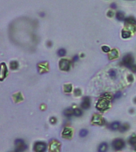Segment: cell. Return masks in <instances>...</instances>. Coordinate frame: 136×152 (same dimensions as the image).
Here are the masks:
<instances>
[{
    "label": "cell",
    "instance_id": "ba28073f",
    "mask_svg": "<svg viewBox=\"0 0 136 152\" xmlns=\"http://www.w3.org/2000/svg\"><path fill=\"white\" fill-rule=\"evenodd\" d=\"M92 121L93 124H98V125H103V124H104L105 123V120L102 117V116L99 114H95L94 116L92 117Z\"/></svg>",
    "mask_w": 136,
    "mask_h": 152
},
{
    "label": "cell",
    "instance_id": "484cf974",
    "mask_svg": "<svg viewBox=\"0 0 136 152\" xmlns=\"http://www.w3.org/2000/svg\"><path fill=\"white\" fill-rule=\"evenodd\" d=\"M108 74H109V76H110L111 78H115V77H116V71H115V70H113V69L110 70L109 72H108Z\"/></svg>",
    "mask_w": 136,
    "mask_h": 152
},
{
    "label": "cell",
    "instance_id": "ffe728a7",
    "mask_svg": "<svg viewBox=\"0 0 136 152\" xmlns=\"http://www.w3.org/2000/svg\"><path fill=\"white\" fill-rule=\"evenodd\" d=\"M10 67L11 70H16L18 67V63L17 61H11L10 63Z\"/></svg>",
    "mask_w": 136,
    "mask_h": 152
},
{
    "label": "cell",
    "instance_id": "d6986e66",
    "mask_svg": "<svg viewBox=\"0 0 136 152\" xmlns=\"http://www.w3.org/2000/svg\"><path fill=\"white\" fill-rule=\"evenodd\" d=\"M129 128H130V125H129L128 124H122V125L120 126V128H119V131H120L121 132H126V130H128Z\"/></svg>",
    "mask_w": 136,
    "mask_h": 152
},
{
    "label": "cell",
    "instance_id": "603a6c76",
    "mask_svg": "<svg viewBox=\"0 0 136 152\" xmlns=\"http://www.w3.org/2000/svg\"><path fill=\"white\" fill-rule=\"evenodd\" d=\"M57 54L59 56H64L65 55H66V50L64 48H60L57 51Z\"/></svg>",
    "mask_w": 136,
    "mask_h": 152
},
{
    "label": "cell",
    "instance_id": "4dcf8cb0",
    "mask_svg": "<svg viewBox=\"0 0 136 152\" xmlns=\"http://www.w3.org/2000/svg\"><path fill=\"white\" fill-rule=\"evenodd\" d=\"M50 123L53 124L57 123V119H56V117H51L50 118Z\"/></svg>",
    "mask_w": 136,
    "mask_h": 152
},
{
    "label": "cell",
    "instance_id": "30bf717a",
    "mask_svg": "<svg viewBox=\"0 0 136 152\" xmlns=\"http://www.w3.org/2000/svg\"><path fill=\"white\" fill-rule=\"evenodd\" d=\"M91 106V101L88 97H84L82 103H81V108L84 109H88Z\"/></svg>",
    "mask_w": 136,
    "mask_h": 152
},
{
    "label": "cell",
    "instance_id": "74e56055",
    "mask_svg": "<svg viewBox=\"0 0 136 152\" xmlns=\"http://www.w3.org/2000/svg\"><path fill=\"white\" fill-rule=\"evenodd\" d=\"M133 112H134V109H130V113H132Z\"/></svg>",
    "mask_w": 136,
    "mask_h": 152
},
{
    "label": "cell",
    "instance_id": "3957f363",
    "mask_svg": "<svg viewBox=\"0 0 136 152\" xmlns=\"http://www.w3.org/2000/svg\"><path fill=\"white\" fill-rule=\"evenodd\" d=\"M121 63L123 64V65L126 66V67L130 68V67L134 64V57H133V56L130 53L125 55V56L123 57V59H122V63Z\"/></svg>",
    "mask_w": 136,
    "mask_h": 152
},
{
    "label": "cell",
    "instance_id": "2e32d148",
    "mask_svg": "<svg viewBox=\"0 0 136 152\" xmlns=\"http://www.w3.org/2000/svg\"><path fill=\"white\" fill-rule=\"evenodd\" d=\"M62 136L64 138H69L72 136V130L69 128H64L62 132Z\"/></svg>",
    "mask_w": 136,
    "mask_h": 152
},
{
    "label": "cell",
    "instance_id": "d6a6232c",
    "mask_svg": "<svg viewBox=\"0 0 136 152\" xmlns=\"http://www.w3.org/2000/svg\"><path fill=\"white\" fill-rule=\"evenodd\" d=\"M73 62H76V61H78L79 60V56H74V57H73Z\"/></svg>",
    "mask_w": 136,
    "mask_h": 152
},
{
    "label": "cell",
    "instance_id": "6da1fadb",
    "mask_svg": "<svg viewBox=\"0 0 136 152\" xmlns=\"http://www.w3.org/2000/svg\"><path fill=\"white\" fill-rule=\"evenodd\" d=\"M110 103V96L108 94H103L100 100L98 101L96 108L100 112H104L109 107Z\"/></svg>",
    "mask_w": 136,
    "mask_h": 152
},
{
    "label": "cell",
    "instance_id": "f35d334b",
    "mask_svg": "<svg viewBox=\"0 0 136 152\" xmlns=\"http://www.w3.org/2000/svg\"><path fill=\"white\" fill-rule=\"evenodd\" d=\"M134 103H136V98H134Z\"/></svg>",
    "mask_w": 136,
    "mask_h": 152
},
{
    "label": "cell",
    "instance_id": "cb8c5ba5",
    "mask_svg": "<svg viewBox=\"0 0 136 152\" xmlns=\"http://www.w3.org/2000/svg\"><path fill=\"white\" fill-rule=\"evenodd\" d=\"M88 134V131L86 130V129H81V131H80V133H79V135L81 137H85L87 136Z\"/></svg>",
    "mask_w": 136,
    "mask_h": 152
},
{
    "label": "cell",
    "instance_id": "e575fe53",
    "mask_svg": "<svg viewBox=\"0 0 136 152\" xmlns=\"http://www.w3.org/2000/svg\"><path fill=\"white\" fill-rule=\"evenodd\" d=\"M111 8H112V9H116L117 8V6H116V4L115 3H111Z\"/></svg>",
    "mask_w": 136,
    "mask_h": 152
},
{
    "label": "cell",
    "instance_id": "9c48e42d",
    "mask_svg": "<svg viewBox=\"0 0 136 152\" xmlns=\"http://www.w3.org/2000/svg\"><path fill=\"white\" fill-rule=\"evenodd\" d=\"M50 151L51 152H59L60 151V143L57 140H53L50 142Z\"/></svg>",
    "mask_w": 136,
    "mask_h": 152
},
{
    "label": "cell",
    "instance_id": "d4e9b609",
    "mask_svg": "<svg viewBox=\"0 0 136 152\" xmlns=\"http://www.w3.org/2000/svg\"><path fill=\"white\" fill-rule=\"evenodd\" d=\"M82 115V111H81V109H74V116H76V117H81Z\"/></svg>",
    "mask_w": 136,
    "mask_h": 152
},
{
    "label": "cell",
    "instance_id": "5b68a950",
    "mask_svg": "<svg viewBox=\"0 0 136 152\" xmlns=\"http://www.w3.org/2000/svg\"><path fill=\"white\" fill-rule=\"evenodd\" d=\"M125 147V142L121 139H115L112 142V147L115 151H120Z\"/></svg>",
    "mask_w": 136,
    "mask_h": 152
},
{
    "label": "cell",
    "instance_id": "5bb4252c",
    "mask_svg": "<svg viewBox=\"0 0 136 152\" xmlns=\"http://www.w3.org/2000/svg\"><path fill=\"white\" fill-rule=\"evenodd\" d=\"M64 115L66 117H71L73 115H74V109L72 108H68L64 110Z\"/></svg>",
    "mask_w": 136,
    "mask_h": 152
},
{
    "label": "cell",
    "instance_id": "ab89813d",
    "mask_svg": "<svg viewBox=\"0 0 136 152\" xmlns=\"http://www.w3.org/2000/svg\"><path fill=\"white\" fill-rule=\"evenodd\" d=\"M134 147V150H135V151H136V146H135V147Z\"/></svg>",
    "mask_w": 136,
    "mask_h": 152
},
{
    "label": "cell",
    "instance_id": "8fae6325",
    "mask_svg": "<svg viewBox=\"0 0 136 152\" xmlns=\"http://www.w3.org/2000/svg\"><path fill=\"white\" fill-rule=\"evenodd\" d=\"M121 126V124L119 121H115L112 122L108 125V128L112 131H116V130H119V128Z\"/></svg>",
    "mask_w": 136,
    "mask_h": 152
},
{
    "label": "cell",
    "instance_id": "7c38bea8",
    "mask_svg": "<svg viewBox=\"0 0 136 152\" xmlns=\"http://www.w3.org/2000/svg\"><path fill=\"white\" fill-rule=\"evenodd\" d=\"M119 56V53H118V51L116 49H112L110 51V52L108 53V59L110 60H112V59H116Z\"/></svg>",
    "mask_w": 136,
    "mask_h": 152
},
{
    "label": "cell",
    "instance_id": "4fadbf2b",
    "mask_svg": "<svg viewBox=\"0 0 136 152\" xmlns=\"http://www.w3.org/2000/svg\"><path fill=\"white\" fill-rule=\"evenodd\" d=\"M107 149H108V144L107 143L104 142L100 144L98 147V152H107Z\"/></svg>",
    "mask_w": 136,
    "mask_h": 152
},
{
    "label": "cell",
    "instance_id": "ac0fdd59",
    "mask_svg": "<svg viewBox=\"0 0 136 152\" xmlns=\"http://www.w3.org/2000/svg\"><path fill=\"white\" fill-rule=\"evenodd\" d=\"M130 36H131V32L129 30L124 29V30H123V32H122V37L124 38V39L130 37Z\"/></svg>",
    "mask_w": 136,
    "mask_h": 152
},
{
    "label": "cell",
    "instance_id": "44dd1931",
    "mask_svg": "<svg viewBox=\"0 0 136 152\" xmlns=\"http://www.w3.org/2000/svg\"><path fill=\"white\" fill-rule=\"evenodd\" d=\"M129 144L130 145H132L133 147L136 146V136H131L129 139Z\"/></svg>",
    "mask_w": 136,
    "mask_h": 152
},
{
    "label": "cell",
    "instance_id": "277c9868",
    "mask_svg": "<svg viewBox=\"0 0 136 152\" xmlns=\"http://www.w3.org/2000/svg\"><path fill=\"white\" fill-rule=\"evenodd\" d=\"M15 152H22L27 148V146L25 144L24 140L22 139L16 140L15 142Z\"/></svg>",
    "mask_w": 136,
    "mask_h": 152
},
{
    "label": "cell",
    "instance_id": "8992f818",
    "mask_svg": "<svg viewBox=\"0 0 136 152\" xmlns=\"http://www.w3.org/2000/svg\"><path fill=\"white\" fill-rule=\"evenodd\" d=\"M47 145L44 142H37L34 146V151L35 152H45Z\"/></svg>",
    "mask_w": 136,
    "mask_h": 152
},
{
    "label": "cell",
    "instance_id": "f546056e",
    "mask_svg": "<svg viewBox=\"0 0 136 152\" xmlns=\"http://www.w3.org/2000/svg\"><path fill=\"white\" fill-rule=\"evenodd\" d=\"M121 96H122V93L121 92H117V93L115 94L114 96V99H118L119 98H121Z\"/></svg>",
    "mask_w": 136,
    "mask_h": 152
},
{
    "label": "cell",
    "instance_id": "52a82bcc",
    "mask_svg": "<svg viewBox=\"0 0 136 152\" xmlns=\"http://www.w3.org/2000/svg\"><path fill=\"white\" fill-rule=\"evenodd\" d=\"M59 67L62 71H69L70 69V61L66 59H60L59 62Z\"/></svg>",
    "mask_w": 136,
    "mask_h": 152
},
{
    "label": "cell",
    "instance_id": "f1b7e54d",
    "mask_svg": "<svg viewBox=\"0 0 136 152\" xmlns=\"http://www.w3.org/2000/svg\"><path fill=\"white\" fill-rule=\"evenodd\" d=\"M74 94L76 95V96L81 95V90H80V89H76V90H74Z\"/></svg>",
    "mask_w": 136,
    "mask_h": 152
},
{
    "label": "cell",
    "instance_id": "836d02e7",
    "mask_svg": "<svg viewBox=\"0 0 136 152\" xmlns=\"http://www.w3.org/2000/svg\"><path fill=\"white\" fill-rule=\"evenodd\" d=\"M113 15H114V13L112 12V11H108V12H107V16H108V17H112Z\"/></svg>",
    "mask_w": 136,
    "mask_h": 152
},
{
    "label": "cell",
    "instance_id": "d590c367",
    "mask_svg": "<svg viewBox=\"0 0 136 152\" xmlns=\"http://www.w3.org/2000/svg\"><path fill=\"white\" fill-rule=\"evenodd\" d=\"M47 46H48V47H51V46H52V42L48 41V42H47Z\"/></svg>",
    "mask_w": 136,
    "mask_h": 152
},
{
    "label": "cell",
    "instance_id": "1f68e13d",
    "mask_svg": "<svg viewBox=\"0 0 136 152\" xmlns=\"http://www.w3.org/2000/svg\"><path fill=\"white\" fill-rule=\"evenodd\" d=\"M127 80H128L130 82H133V81H134V77H133L132 75H128V76H127Z\"/></svg>",
    "mask_w": 136,
    "mask_h": 152
},
{
    "label": "cell",
    "instance_id": "4316f807",
    "mask_svg": "<svg viewBox=\"0 0 136 152\" xmlns=\"http://www.w3.org/2000/svg\"><path fill=\"white\" fill-rule=\"evenodd\" d=\"M102 50L104 51V52H106V53H109L110 51H111L110 48L107 47V46H103V47H102Z\"/></svg>",
    "mask_w": 136,
    "mask_h": 152
},
{
    "label": "cell",
    "instance_id": "8d00e7d4",
    "mask_svg": "<svg viewBox=\"0 0 136 152\" xmlns=\"http://www.w3.org/2000/svg\"><path fill=\"white\" fill-rule=\"evenodd\" d=\"M40 15H41V17H44V16H45V13H40Z\"/></svg>",
    "mask_w": 136,
    "mask_h": 152
},
{
    "label": "cell",
    "instance_id": "e0dca14e",
    "mask_svg": "<svg viewBox=\"0 0 136 152\" xmlns=\"http://www.w3.org/2000/svg\"><path fill=\"white\" fill-rule=\"evenodd\" d=\"M115 17H116V19L118 20V21H124V20H125L124 13L122 12V11L117 12L116 14H115Z\"/></svg>",
    "mask_w": 136,
    "mask_h": 152
},
{
    "label": "cell",
    "instance_id": "9a60e30c",
    "mask_svg": "<svg viewBox=\"0 0 136 152\" xmlns=\"http://www.w3.org/2000/svg\"><path fill=\"white\" fill-rule=\"evenodd\" d=\"M1 75H2V78H1V80H3L4 77L6 76L7 73V66L5 65V63H2V66H1Z\"/></svg>",
    "mask_w": 136,
    "mask_h": 152
},
{
    "label": "cell",
    "instance_id": "83f0119b",
    "mask_svg": "<svg viewBox=\"0 0 136 152\" xmlns=\"http://www.w3.org/2000/svg\"><path fill=\"white\" fill-rule=\"evenodd\" d=\"M130 70L132 71V72H134V73H136V64H133V65H131L130 67Z\"/></svg>",
    "mask_w": 136,
    "mask_h": 152
},
{
    "label": "cell",
    "instance_id": "7402d4cb",
    "mask_svg": "<svg viewBox=\"0 0 136 152\" xmlns=\"http://www.w3.org/2000/svg\"><path fill=\"white\" fill-rule=\"evenodd\" d=\"M72 85L70 84H67V85H64V90L65 93H70V92L72 91Z\"/></svg>",
    "mask_w": 136,
    "mask_h": 152
},
{
    "label": "cell",
    "instance_id": "7a4b0ae2",
    "mask_svg": "<svg viewBox=\"0 0 136 152\" xmlns=\"http://www.w3.org/2000/svg\"><path fill=\"white\" fill-rule=\"evenodd\" d=\"M125 25L127 30L130 32H134L136 30V19L134 17H128L125 18Z\"/></svg>",
    "mask_w": 136,
    "mask_h": 152
}]
</instances>
